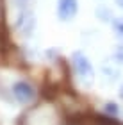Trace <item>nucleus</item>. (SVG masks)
Listing matches in <instances>:
<instances>
[{"instance_id": "12", "label": "nucleus", "mask_w": 123, "mask_h": 125, "mask_svg": "<svg viewBox=\"0 0 123 125\" xmlns=\"http://www.w3.org/2000/svg\"><path fill=\"white\" fill-rule=\"evenodd\" d=\"M118 96H120V100H123V82L120 84V88H118Z\"/></svg>"}, {"instance_id": "2", "label": "nucleus", "mask_w": 123, "mask_h": 125, "mask_svg": "<svg viewBox=\"0 0 123 125\" xmlns=\"http://www.w3.org/2000/svg\"><path fill=\"white\" fill-rule=\"evenodd\" d=\"M66 125H123L118 118L105 113H73L66 118Z\"/></svg>"}, {"instance_id": "6", "label": "nucleus", "mask_w": 123, "mask_h": 125, "mask_svg": "<svg viewBox=\"0 0 123 125\" xmlns=\"http://www.w3.org/2000/svg\"><path fill=\"white\" fill-rule=\"evenodd\" d=\"M95 16H96V20L102 21V23H111V21L114 20L113 9H111L109 5H105V4L96 5V9H95Z\"/></svg>"}, {"instance_id": "9", "label": "nucleus", "mask_w": 123, "mask_h": 125, "mask_svg": "<svg viewBox=\"0 0 123 125\" xmlns=\"http://www.w3.org/2000/svg\"><path fill=\"white\" fill-rule=\"evenodd\" d=\"M113 61L123 66V41L114 48V52H113Z\"/></svg>"}, {"instance_id": "8", "label": "nucleus", "mask_w": 123, "mask_h": 125, "mask_svg": "<svg viewBox=\"0 0 123 125\" xmlns=\"http://www.w3.org/2000/svg\"><path fill=\"white\" fill-rule=\"evenodd\" d=\"M104 113H105V115H109V116L118 118V115H120V105L116 104V102H105V104H104Z\"/></svg>"}, {"instance_id": "11", "label": "nucleus", "mask_w": 123, "mask_h": 125, "mask_svg": "<svg viewBox=\"0 0 123 125\" xmlns=\"http://www.w3.org/2000/svg\"><path fill=\"white\" fill-rule=\"evenodd\" d=\"M30 2H32V0H13V4H14L20 11H21V9H29Z\"/></svg>"}, {"instance_id": "4", "label": "nucleus", "mask_w": 123, "mask_h": 125, "mask_svg": "<svg viewBox=\"0 0 123 125\" xmlns=\"http://www.w3.org/2000/svg\"><path fill=\"white\" fill-rule=\"evenodd\" d=\"M11 93H13L14 100L18 102V104H30L32 100L36 98V88L32 86L29 81H23V79H20V81H14L13 86H11Z\"/></svg>"}, {"instance_id": "13", "label": "nucleus", "mask_w": 123, "mask_h": 125, "mask_svg": "<svg viewBox=\"0 0 123 125\" xmlns=\"http://www.w3.org/2000/svg\"><path fill=\"white\" fill-rule=\"evenodd\" d=\"M114 5H116V7H120V9L123 11V0H114Z\"/></svg>"}, {"instance_id": "3", "label": "nucleus", "mask_w": 123, "mask_h": 125, "mask_svg": "<svg viewBox=\"0 0 123 125\" xmlns=\"http://www.w3.org/2000/svg\"><path fill=\"white\" fill-rule=\"evenodd\" d=\"M14 31L21 38H30L36 31V16L30 9H21L14 20Z\"/></svg>"}, {"instance_id": "10", "label": "nucleus", "mask_w": 123, "mask_h": 125, "mask_svg": "<svg viewBox=\"0 0 123 125\" xmlns=\"http://www.w3.org/2000/svg\"><path fill=\"white\" fill-rule=\"evenodd\" d=\"M5 0H0V29H4L5 25Z\"/></svg>"}, {"instance_id": "7", "label": "nucleus", "mask_w": 123, "mask_h": 125, "mask_svg": "<svg viewBox=\"0 0 123 125\" xmlns=\"http://www.w3.org/2000/svg\"><path fill=\"white\" fill-rule=\"evenodd\" d=\"M111 31L118 41H123V16H114V20L111 21Z\"/></svg>"}, {"instance_id": "5", "label": "nucleus", "mask_w": 123, "mask_h": 125, "mask_svg": "<svg viewBox=\"0 0 123 125\" xmlns=\"http://www.w3.org/2000/svg\"><path fill=\"white\" fill-rule=\"evenodd\" d=\"M55 11L61 21H71L79 14V0H57Z\"/></svg>"}, {"instance_id": "1", "label": "nucleus", "mask_w": 123, "mask_h": 125, "mask_svg": "<svg viewBox=\"0 0 123 125\" xmlns=\"http://www.w3.org/2000/svg\"><path fill=\"white\" fill-rule=\"evenodd\" d=\"M71 70H73L75 77L80 81L82 86H86V88L93 86V82H95V66L82 50H75V52L71 54Z\"/></svg>"}]
</instances>
